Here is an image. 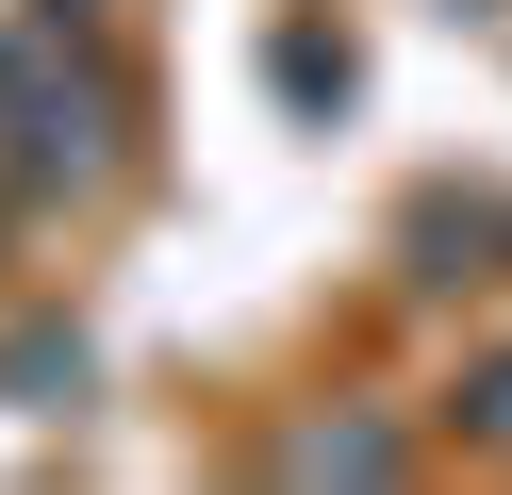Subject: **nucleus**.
Segmentation results:
<instances>
[{
	"instance_id": "1",
	"label": "nucleus",
	"mask_w": 512,
	"mask_h": 495,
	"mask_svg": "<svg viewBox=\"0 0 512 495\" xmlns=\"http://www.w3.org/2000/svg\"><path fill=\"white\" fill-rule=\"evenodd\" d=\"M281 479H397V429H298V446H281Z\"/></svg>"
},
{
	"instance_id": "2",
	"label": "nucleus",
	"mask_w": 512,
	"mask_h": 495,
	"mask_svg": "<svg viewBox=\"0 0 512 495\" xmlns=\"http://www.w3.org/2000/svg\"><path fill=\"white\" fill-rule=\"evenodd\" d=\"M0 396H17V413H67V396H83V347H67V330H17V347H0Z\"/></svg>"
},
{
	"instance_id": "3",
	"label": "nucleus",
	"mask_w": 512,
	"mask_h": 495,
	"mask_svg": "<svg viewBox=\"0 0 512 495\" xmlns=\"http://www.w3.org/2000/svg\"><path fill=\"white\" fill-rule=\"evenodd\" d=\"M463 429H479V446H512V347H496V363L463 380Z\"/></svg>"
}]
</instances>
